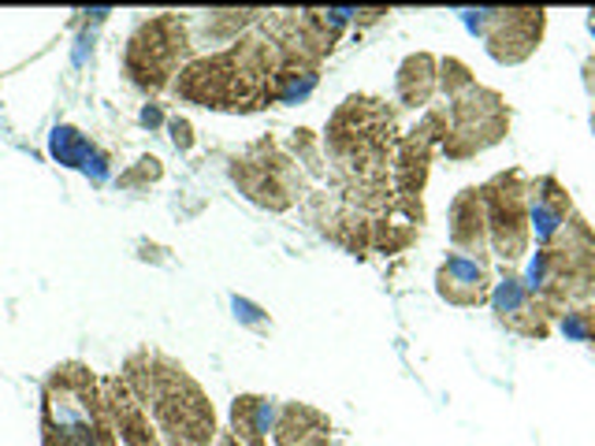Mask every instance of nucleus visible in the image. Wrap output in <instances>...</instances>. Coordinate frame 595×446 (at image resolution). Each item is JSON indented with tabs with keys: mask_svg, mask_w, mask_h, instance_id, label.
Returning <instances> with one entry per match:
<instances>
[{
	"mask_svg": "<svg viewBox=\"0 0 595 446\" xmlns=\"http://www.w3.org/2000/svg\"><path fill=\"white\" fill-rule=\"evenodd\" d=\"M447 123L450 127H447V138H443V153L466 160V157H477L480 149L495 146V141L506 135L510 108L495 90L473 87L450 101Z\"/></svg>",
	"mask_w": 595,
	"mask_h": 446,
	"instance_id": "nucleus-1",
	"label": "nucleus"
},
{
	"mask_svg": "<svg viewBox=\"0 0 595 446\" xmlns=\"http://www.w3.org/2000/svg\"><path fill=\"white\" fill-rule=\"evenodd\" d=\"M488 216V242L503 261H517L528 250V183L525 175L503 172L480 186Z\"/></svg>",
	"mask_w": 595,
	"mask_h": 446,
	"instance_id": "nucleus-2",
	"label": "nucleus"
},
{
	"mask_svg": "<svg viewBox=\"0 0 595 446\" xmlns=\"http://www.w3.org/2000/svg\"><path fill=\"white\" fill-rule=\"evenodd\" d=\"M466 26L488 42V53L499 64H522L536 53L547 26L540 8H510V12H461Z\"/></svg>",
	"mask_w": 595,
	"mask_h": 446,
	"instance_id": "nucleus-3",
	"label": "nucleus"
},
{
	"mask_svg": "<svg viewBox=\"0 0 595 446\" xmlns=\"http://www.w3.org/2000/svg\"><path fill=\"white\" fill-rule=\"evenodd\" d=\"M491 306H495L499 320L517 331V335H528V339H547V331H551V317H547V309L540 301L528 294L525 279H517V275L506 272L503 283H495L491 287Z\"/></svg>",
	"mask_w": 595,
	"mask_h": 446,
	"instance_id": "nucleus-4",
	"label": "nucleus"
},
{
	"mask_svg": "<svg viewBox=\"0 0 595 446\" xmlns=\"http://www.w3.org/2000/svg\"><path fill=\"white\" fill-rule=\"evenodd\" d=\"M573 205L565 186L554 175H540L533 186H528V231L536 235L540 245H551L559 239V231L570 224Z\"/></svg>",
	"mask_w": 595,
	"mask_h": 446,
	"instance_id": "nucleus-5",
	"label": "nucleus"
},
{
	"mask_svg": "<svg viewBox=\"0 0 595 446\" xmlns=\"http://www.w3.org/2000/svg\"><path fill=\"white\" fill-rule=\"evenodd\" d=\"M436 287H439L443 298L450 301V306H484V301H491L488 261L450 253V258L439 264Z\"/></svg>",
	"mask_w": 595,
	"mask_h": 446,
	"instance_id": "nucleus-6",
	"label": "nucleus"
},
{
	"mask_svg": "<svg viewBox=\"0 0 595 446\" xmlns=\"http://www.w3.org/2000/svg\"><path fill=\"white\" fill-rule=\"evenodd\" d=\"M450 242H455V253H461V258L484 261L488 216H484V197H480V190H461L455 205H450Z\"/></svg>",
	"mask_w": 595,
	"mask_h": 446,
	"instance_id": "nucleus-7",
	"label": "nucleus"
},
{
	"mask_svg": "<svg viewBox=\"0 0 595 446\" xmlns=\"http://www.w3.org/2000/svg\"><path fill=\"white\" fill-rule=\"evenodd\" d=\"M436 60L428 53L410 56L399 68V101L410 104V108H424L432 101V93H436Z\"/></svg>",
	"mask_w": 595,
	"mask_h": 446,
	"instance_id": "nucleus-8",
	"label": "nucleus"
},
{
	"mask_svg": "<svg viewBox=\"0 0 595 446\" xmlns=\"http://www.w3.org/2000/svg\"><path fill=\"white\" fill-rule=\"evenodd\" d=\"M428 149L432 146H424V141L413 138V135L402 141L399 157H394V179H399L402 197H417L421 194L424 179H428Z\"/></svg>",
	"mask_w": 595,
	"mask_h": 446,
	"instance_id": "nucleus-9",
	"label": "nucleus"
},
{
	"mask_svg": "<svg viewBox=\"0 0 595 446\" xmlns=\"http://www.w3.org/2000/svg\"><path fill=\"white\" fill-rule=\"evenodd\" d=\"M562 335L573 343H595V301H581L577 309L562 312Z\"/></svg>",
	"mask_w": 595,
	"mask_h": 446,
	"instance_id": "nucleus-10",
	"label": "nucleus"
},
{
	"mask_svg": "<svg viewBox=\"0 0 595 446\" xmlns=\"http://www.w3.org/2000/svg\"><path fill=\"white\" fill-rule=\"evenodd\" d=\"M439 87H443V93H447L450 101H455L466 90H473L477 82H473V71H469L466 64L455 60V56H447V60L439 64Z\"/></svg>",
	"mask_w": 595,
	"mask_h": 446,
	"instance_id": "nucleus-11",
	"label": "nucleus"
},
{
	"mask_svg": "<svg viewBox=\"0 0 595 446\" xmlns=\"http://www.w3.org/2000/svg\"><path fill=\"white\" fill-rule=\"evenodd\" d=\"M53 153L60 157L64 164H82L87 153H90V146L79 135H75V130L64 127V130H56V135H53Z\"/></svg>",
	"mask_w": 595,
	"mask_h": 446,
	"instance_id": "nucleus-12",
	"label": "nucleus"
},
{
	"mask_svg": "<svg viewBox=\"0 0 595 446\" xmlns=\"http://www.w3.org/2000/svg\"><path fill=\"white\" fill-rule=\"evenodd\" d=\"M584 87H588V93L595 98V56H592L588 64H584Z\"/></svg>",
	"mask_w": 595,
	"mask_h": 446,
	"instance_id": "nucleus-13",
	"label": "nucleus"
},
{
	"mask_svg": "<svg viewBox=\"0 0 595 446\" xmlns=\"http://www.w3.org/2000/svg\"><path fill=\"white\" fill-rule=\"evenodd\" d=\"M588 31H592V37H595V12H588Z\"/></svg>",
	"mask_w": 595,
	"mask_h": 446,
	"instance_id": "nucleus-14",
	"label": "nucleus"
},
{
	"mask_svg": "<svg viewBox=\"0 0 595 446\" xmlns=\"http://www.w3.org/2000/svg\"><path fill=\"white\" fill-rule=\"evenodd\" d=\"M592 127H595V119H592Z\"/></svg>",
	"mask_w": 595,
	"mask_h": 446,
	"instance_id": "nucleus-15",
	"label": "nucleus"
}]
</instances>
